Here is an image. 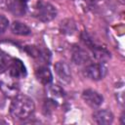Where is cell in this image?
Instances as JSON below:
<instances>
[{
  "label": "cell",
  "mask_w": 125,
  "mask_h": 125,
  "mask_svg": "<svg viewBox=\"0 0 125 125\" xmlns=\"http://www.w3.org/2000/svg\"><path fill=\"white\" fill-rule=\"evenodd\" d=\"M34 109L35 104L33 100L26 95L16 96L10 106V112L12 116L20 120L28 118L33 113Z\"/></svg>",
  "instance_id": "obj_1"
},
{
  "label": "cell",
  "mask_w": 125,
  "mask_h": 125,
  "mask_svg": "<svg viewBox=\"0 0 125 125\" xmlns=\"http://www.w3.org/2000/svg\"><path fill=\"white\" fill-rule=\"evenodd\" d=\"M34 16L43 22H48L54 20L57 16V10L56 8L45 1H38L34 8Z\"/></svg>",
  "instance_id": "obj_2"
},
{
  "label": "cell",
  "mask_w": 125,
  "mask_h": 125,
  "mask_svg": "<svg viewBox=\"0 0 125 125\" xmlns=\"http://www.w3.org/2000/svg\"><path fill=\"white\" fill-rule=\"evenodd\" d=\"M106 74V67L102 63H91L84 69V75L91 80H101Z\"/></svg>",
  "instance_id": "obj_3"
},
{
  "label": "cell",
  "mask_w": 125,
  "mask_h": 125,
  "mask_svg": "<svg viewBox=\"0 0 125 125\" xmlns=\"http://www.w3.org/2000/svg\"><path fill=\"white\" fill-rule=\"evenodd\" d=\"M8 69V73L14 78H21L26 74V69L22 62L19 59H12Z\"/></svg>",
  "instance_id": "obj_4"
},
{
  "label": "cell",
  "mask_w": 125,
  "mask_h": 125,
  "mask_svg": "<svg viewBox=\"0 0 125 125\" xmlns=\"http://www.w3.org/2000/svg\"><path fill=\"white\" fill-rule=\"evenodd\" d=\"M82 98L86 104H88L89 105H91L93 107L100 106L104 102L103 96L100 93H98L97 91H94L91 89L85 90L82 93Z\"/></svg>",
  "instance_id": "obj_5"
},
{
  "label": "cell",
  "mask_w": 125,
  "mask_h": 125,
  "mask_svg": "<svg viewBox=\"0 0 125 125\" xmlns=\"http://www.w3.org/2000/svg\"><path fill=\"white\" fill-rule=\"evenodd\" d=\"M55 71L61 80L63 82H69L71 80V71L70 67L64 62H58L55 64Z\"/></svg>",
  "instance_id": "obj_6"
},
{
  "label": "cell",
  "mask_w": 125,
  "mask_h": 125,
  "mask_svg": "<svg viewBox=\"0 0 125 125\" xmlns=\"http://www.w3.org/2000/svg\"><path fill=\"white\" fill-rule=\"evenodd\" d=\"M93 119L100 125H108L113 121V114L106 109H101L93 114Z\"/></svg>",
  "instance_id": "obj_7"
},
{
  "label": "cell",
  "mask_w": 125,
  "mask_h": 125,
  "mask_svg": "<svg viewBox=\"0 0 125 125\" xmlns=\"http://www.w3.org/2000/svg\"><path fill=\"white\" fill-rule=\"evenodd\" d=\"M35 75L38 81H40L42 84H45V85L51 83L53 80V75L51 71L47 67H44V66L37 68L35 71Z\"/></svg>",
  "instance_id": "obj_8"
},
{
  "label": "cell",
  "mask_w": 125,
  "mask_h": 125,
  "mask_svg": "<svg viewBox=\"0 0 125 125\" xmlns=\"http://www.w3.org/2000/svg\"><path fill=\"white\" fill-rule=\"evenodd\" d=\"M72 61L76 64L81 65V64H85V63L89 62L90 58H89V55L84 50L76 48V49H74V51L72 53Z\"/></svg>",
  "instance_id": "obj_9"
},
{
  "label": "cell",
  "mask_w": 125,
  "mask_h": 125,
  "mask_svg": "<svg viewBox=\"0 0 125 125\" xmlns=\"http://www.w3.org/2000/svg\"><path fill=\"white\" fill-rule=\"evenodd\" d=\"M11 30L13 33L17 35H28L31 33L30 28L23 22L21 21H14L11 25Z\"/></svg>",
  "instance_id": "obj_10"
},
{
  "label": "cell",
  "mask_w": 125,
  "mask_h": 125,
  "mask_svg": "<svg viewBox=\"0 0 125 125\" xmlns=\"http://www.w3.org/2000/svg\"><path fill=\"white\" fill-rule=\"evenodd\" d=\"M25 4L20 0H12L10 3V10L17 16H21L25 13Z\"/></svg>",
  "instance_id": "obj_11"
},
{
  "label": "cell",
  "mask_w": 125,
  "mask_h": 125,
  "mask_svg": "<svg viewBox=\"0 0 125 125\" xmlns=\"http://www.w3.org/2000/svg\"><path fill=\"white\" fill-rule=\"evenodd\" d=\"M93 53H94V56L97 60L101 61V62H104V61H107L110 57V54L104 49V48H102L100 46H95L93 49H92Z\"/></svg>",
  "instance_id": "obj_12"
},
{
  "label": "cell",
  "mask_w": 125,
  "mask_h": 125,
  "mask_svg": "<svg viewBox=\"0 0 125 125\" xmlns=\"http://www.w3.org/2000/svg\"><path fill=\"white\" fill-rule=\"evenodd\" d=\"M61 27H62V32L67 33V34H72L76 30V25H75L74 21L71 20H65V21H62Z\"/></svg>",
  "instance_id": "obj_13"
},
{
  "label": "cell",
  "mask_w": 125,
  "mask_h": 125,
  "mask_svg": "<svg viewBox=\"0 0 125 125\" xmlns=\"http://www.w3.org/2000/svg\"><path fill=\"white\" fill-rule=\"evenodd\" d=\"M12 59L2 50H0V72H3L7 70V68L10 65Z\"/></svg>",
  "instance_id": "obj_14"
},
{
  "label": "cell",
  "mask_w": 125,
  "mask_h": 125,
  "mask_svg": "<svg viewBox=\"0 0 125 125\" xmlns=\"http://www.w3.org/2000/svg\"><path fill=\"white\" fill-rule=\"evenodd\" d=\"M9 25V20L5 16H0V34L4 33Z\"/></svg>",
  "instance_id": "obj_15"
},
{
  "label": "cell",
  "mask_w": 125,
  "mask_h": 125,
  "mask_svg": "<svg viewBox=\"0 0 125 125\" xmlns=\"http://www.w3.org/2000/svg\"><path fill=\"white\" fill-rule=\"evenodd\" d=\"M51 93L55 96H59V97H62L63 96V91L57 85H54L52 88H51Z\"/></svg>",
  "instance_id": "obj_16"
},
{
  "label": "cell",
  "mask_w": 125,
  "mask_h": 125,
  "mask_svg": "<svg viewBox=\"0 0 125 125\" xmlns=\"http://www.w3.org/2000/svg\"><path fill=\"white\" fill-rule=\"evenodd\" d=\"M20 1H21V2H23V3H26V2H28L29 0H20Z\"/></svg>",
  "instance_id": "obj_17"
},
{
  "label": "cell",
  "mask_w": 125,
  "mask_h": 125,
  "mask_svg": "<svg viewBox=\"0 0 125 125\" xmlns=\"http://www.w3.org/2000/svg\"><path fill=\"white\" fill-rule=\"evenodd\" d=\"M88 1H92V2H94V1H96V0H88Z\"/></svg>",
  "instance_id": "obj_18"
}]
</instances>
